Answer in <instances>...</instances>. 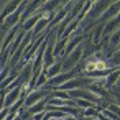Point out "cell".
I'll return each instance as SVG.
<instances>
[{"mask_svg":"<svg viewBox=\"0 0 120 120\" xmlns=\"http://www.w3.org/2000/svg\"><path fill=\"white\" fill-rule=\"evenodd\" d=\"M54 90V87H51V86H43V87H36V89H33V90H30L26 95H25V100H23V107L25 109H28V107H31L33 104H36V102H40V100H43L45 97H48L51 92Z\"/></svg>","mask_w":120,"mask_h":120,"instance_id":"obj_1","label":"cell"},{"mask_svg":"<svg viewBox=\"0 0 120 120\" xmlns=\"http://www.w3.org/2000/svg\"><path fill=\"white\" fill-rule=\"evenodd\" d=\"M28 5V2H26V0H25V2H20V5H18V8L12 13V15H8L5 20H4V23H2V26H0V28H2L4 30V33L7 35L13 26H17L18 23H20V18H22V15H23V10H25V7Z\"/></svg>","mask_w":120,"mask_h":120,"instance_id":"obj_2","label":"cell"},{"mask_svg":"<svg viewBox=\"0 0 120 120\" xmlns=\"http://www.w3.org/2000/svg\"><path fill=\"white\" fill-rule=\"evenodd\" d=\"M82 51H84V48H82V45H79L74 51H71L66 58H63V72H68L79 66V63L82 61Z\"/></svg>","mask_w":120,"mask_h":120,"instance_id":"obj_3","label":"cell"},{"mask_svg":"<svg viewBox=\"0 0 120 120\" xmlns=\"http://www.w3.org/2000/svg\"><path fill=\"white\" fill-rule=\"evenodd\" d=\"M68 95H69V99H72V100H77V99H81V100H87V102H92V104H102L104 100H100L99 97H95L89 89H86V87H81V89H74V90H69L68 92Z\"/></svg>","mask_w":120,"mask_h":120,"instance_id":"obj_4","label":"cell"},{"mask_svg":"<svg viewBox=\"0 0 120 120\" xmlns=\"http://www.w3.org/2000/svg\"><path fill=\"white\" fill-rule=\"evenodd\" d=\"M112 5V2H109V0H100V2H92V7H90V10H89V17L94 20V22H97L102 15H104V12L109 8Z\"/></svg>","mask_w":120,"mask_h":120,"instance_id":"obj_5","label":"cell"},{"mask_svg":"<svg viewBox=\"0 0 120 120\" xmlns=\"http://www.w3.org/2000/svg\"><path fill=\"white\" fill-rule=\"evenodd\" d=\"M22 30V26L20 25H17V26H13L5 36H4V41H2V46H0V58H2L5 53H7V49H8V46L13 43V40L17 38V35H18V31Z\"/></svg>","mask_w":120,"mask_h":120,"instance_id":"obj_6","label":"cell"},{"mask_svg":"<svg viewBox=\"0 0 120 120\" xmlns=\"http://www.w3.org/2000/svg\"><path fill=\"white\" fill-rule=\"evenodd\" d=\"M118 10H120V4L118 2H112V5L104 12V15L97 20V23H107L109 20H112V18H115V17H118Z\"/></svg>","mask_w":120,"mask_h":120,"instance_id":"obj_7","label":"cell"},{"mask_svg":"<svg viewBox=\"0 0 120 120\" xmlns=\"http://www.w3.org/2000/svg\"><path fill=\"white\" fill-rule=\"evenodd\" d=\"M61 72H63V58H58V59H56V63H54V64H51V66L45 71V74H46L48 81H49V79H53L54 76L61 74Z\"/></svg>","mask_w":120,"mask_h":120,"instance_id":"obj_8","label":"cell"},{"mask_svg":"<svg viewBox=\"0 0 120 120\" xmlns=\"http://www.w3.org/2000/svg\"><path fill=\"white\" fill-rule=\"evenodd\" d=\"M18 5H20V2H17V0H12V2H8V4L4 7V10L0 12V26H2L4 20H5L8 15H12V13L18 8Z\"/></svg>","mask_w":120,"mask_h":120,"instance_id":"obj_9","label":"cell"},{"mask_svg":"<svg viewBox=\"0 0 120 120\" xmlns=\"http://www.w3.org/2000/svg\"><path fill=\"white\" fill-rule=\"evenodd\" d=\"M45 110H46V97H45L43 100L33 104L31 107H28V109H26V113H28V117H33V115H36V113H43Z\"/></svg>","mask_w":120,"mask_h":120,"instance_id":"obj_10","label":"cell"},{"mask_svg":"<svg viewBox=\"0 0 120 120\" xmlns=\"http://www.w3.org/2000/svg\"><path fill=\"white\" fill-rule=\"evenodd\" d=\"M68 45V38H61V40H54V48H53V56L58 59L63 56L64 53V48Z\"/></svg>","mask_w":120,"mask_h":120,"instance_id":"obj_11","label":"cell"},{"mask_svg":"<svg viewBox=\"0 0 120 120\" xmlns=\"http://www.w3.org/2000/svg\"><path fill=\"white\" fill-rule=\"evenodd\" d=\"M118 76H120L118 69H113L112 72H109V76H105V79H104V87L105 89H110L112 86H115L118 82Z\"/></svg>","mask_w":120,"mask_h":120,"instance_id":"obj_12","label":"cell"},{"mask_svg":"<svg viewBox=\"0 0 120 120\" xmlns=\"http://www.w3.org/2000/svg\"><path fill=\"white\" fill-rule=\"evenodd\" d=\"M40 18H41V13H40V12H38V13H35V15H33V17H30L23 25H20V26H22V30H23L25 33L31 31V30H33V26L38 23V20H40Z\"/></svg>","mask_w":120,"mask_h":120,"instance_id":"obj_13","label":"cell"},{"mask_svg":"<svg viewBox=\"0 0 120 120\" xmlns=\"http://www.w3.org/2000/svg\"><path fill=\"white\" fill-rule=\"evenodd\" d=\"M79 25H81V22H77V20H74V22H71V25H68L66 26V30L63 31V35H61V38H69L77 28H79ZM59 38V40H61Z\"/></svg>","mask_w":120,"mask_h":120,"instance_id":"obj_14","label":"cell"},{"mask_svg":"<svg viewBox=\"0 0 120 120\" xmlns=\"http://www.w3.org/2000/svg\"><path fill=\"white\" fill-rule=\"evenodd\" d=\"M99 112H100V109H97V107H89V109H84L82 110V113H81V117H84V118H97V115H99Z\"/></svg>","mask_w":120,"mask_h":120,"instance_id":"obj_15","label":"cell"},{"mask_svg":"<svg viewBox=\"0 0 120 120\" xmlns=\"http://www.w3.org/2000/svg\"><path fill=\"white\" fill-rule=\"evenodd\" d=\"M46 84H48V77H46L45 71H41V74H40V76H38V79H36L35 89H36V87H43V86H46Z\"/></svg>","mask_w":120,"mask_h":120,"instance_id":"obj_16","label":"cell"},{"mask_svg":"<svg viewBox=\"0 0 120 120\" xmlns=\"http://www.w3.org/2000/svg\"><path fill=\"white\" fill-rule=\"evenodd\" d=\"M49 97H53V99H63V100H66V99H69V95H68V92H63V90H53L51 94H49Z\"/></svg>","mask_w":120,"mask_h":120,"instance_id":"obj_17","label":"cell"},{"mask_svg":"<svg viewBox=\"0 0 120 120\" xmlns=\"http://www.w3.org/2000/svg\"><path fill=\"white\" fill-rule=\"evenodd\" d=\"M76 107H77V109H81V110H84V109H89V107H95V104L87 102V100H81V99H77V100H76Z\"/></svg>","mask_w":120,"mask_h":120,"instance_id":"obj_18","label":"cell"},{"mask_svg":"<svg viewBox=\"0 0 120 120\" xmlns=\"http://www.w3.org/2000/svg\"><path fill=\"white\" fill-rule=\"evenodd\" d=\"M4 97H5V94H4V92H0V112L4 110Z\"/></svg>","mask_w":120,"mask_h":120,"instance_id":"obj_19","label":"cell"},{"mask_svg":"<svg viewBox=\"0 0 120 120\" xmlns=\"http://www.w3.org/2000/svg\"><path fill=\"white\" fill-rule=\"evenodd\" d=\"M74 120H86V118H84V117H76Z\"/></svg>","mask_w":120,"mask_h":120,"instance_id":"obj_20","label":"cell"}]
</instances>
